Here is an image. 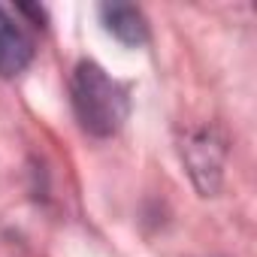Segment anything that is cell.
Instances as JSON below:
<instances>
[{
    "label": "cell",
    "mask_w": 257,
    "mask_h": 257,
    "mask_svg": "<svg viewBox=\"0 0 257 257\" xmlns=\"http://www.w3.org/2000/svg\"><path fill=\"white\" fill-rule=\"evenodd\" d=\"M34 58V43L25 28L0 7V76H19Z\"/></svg>",
    "instance_id": "obj_2"
},
{
    "label": "cell",
    "mask_w": 257,
    "mask_h": 257,
    "mask_svg": "<svg viewBox=\"0 0 257 257\" xmlns=\"http://www.w3.org/2000/svg\"><path fill=\"white\" fill-rule=\"evenodd\" d=\"M73 109L82 131L91 137H112L131 115V94L94 61H82L70 82Z\"/></svg>",
    "instance_id": "obj_1"
},
{
    "label": "cell",
    "mask_w": 257,
    "mask_h": 257,
    "mask_svg": "<svg viewBox=\"0 0 257 257\" xmlns=\"http://www.w3.org/2000/svg\"><path fill=\"white\" fill-rule=\"evenodd\" d=\"M100 16H103L106 31L112 37H118L121 43H127V46H140V43L149 40L146 16L137 7H131V4H103Z\"/></svg>",
    "instance_id": "obj_3"
}]
</instances>
